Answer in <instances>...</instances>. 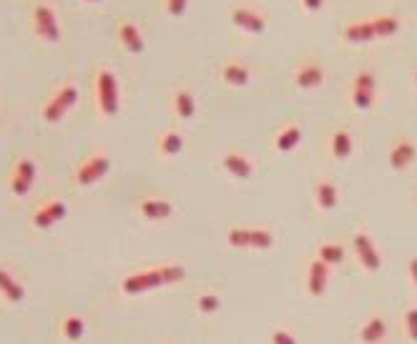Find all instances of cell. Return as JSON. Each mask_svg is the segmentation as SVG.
I'll return each instance as SVG.
<instances>
[{
    "mask_svg": "<svg viewBox=\"0 0 417 344\" xmlns=\"http://www.w3.org/2000/svg\"><path fill=\"white\" fill-rule=\"evenodd\" d=\"M174 111H176V116L181 121L194 118V113H196V101H194V96L184 88L176 91V93H174Z\"/></svg>",
    "mask_w": 417,
    "mask_h": 344,
    "instance_id": "cell-22",
    "label": "cell"
},
{
    "mask_svg": "<svg viewBox=\"0 0 417 344\" xmlns=\"http://www.w3.org/2000/svg\"><path fill=\"white\" fill-rule=\"evenodd\" d=\"M119 43L121 48H124L126 53H131V56H139V53H144V48H146V41H144L141 31H139V26H136L134 21H121L119 23Z\"/></svg>",
    "mask_w": 417,
    "mask_h": 344,
    "instance_id": "cell-11",
    "label": "cell"
},
{
    "mask_svg": "<svg viewBox=\"0 0 417 344\" xmlns=\"http://www.w3.org/2000/svg\"><path fill=\"white\" fill-rule=\"evenodd\" d=\"M231 21H234L236 28H241V31L246 33H264L266 28V21L259 16L256 11H251V8H234L231 11Z\"/></svg>",
    "mask_w": 417,
    "mask_h": 344,
    "instance_id": "cell-12",
    "label": "cell"
},
{
    "mask_svg": "<svg viewBox=\"0 0 417 344\" xmlns=\"http://www.w3.org/2000/svg\"><path fill=\"white\" fill-rule=\"evenodd\" d=\"M405 327H407L410 339H415L417 342V309H410V312L405 314Z\"/></svg>",
    "mask_w": 417,
    "mask_h": 344,
    "instance_id": "cell-32",
    "label": "cell"
},
{
    "mask_svg": "<svg viewBox=\"0 0 417 344\" xmlns=\"http://www.w3.org/2000/svg\"><path fill=\"white\" fill-rule=\"evenodd\" d=\"M0 294H3V299H8V302H13V304L26 299V289H23V284L13 277L11 271L3 269V266H0Z\"/></svg>",
    "mask_w": 417,
    "mask_h": 344,
    "instance_id": "cell-15",
    "label": "cell"
},
{
    "mask_svg": "<svg viewBox=\"0 0 417 344\" xmlns=\"http://www.w3.org/2000/svg\"><path fill=\"white\" fill-rule=\"evenodd\" d=\"M415 84H417V76H415Z\"/></svg>",
    "mask_w": 417,
    "mask_h": 344,
    "instance_id": "cell-37",
    "label": "cell"
},
{
    "mask_svg": "<svg viewBox=\"0 0 417 344\" xmlns=\"http://www.w3.org/2000/svg\"><path fill=\"white\" fill-rule=\"evenodd\" d=\"M33 181H36V161L31 156L18 158L16 166H13L11 178H8V186H11L13 196H26L33 188Z\"/></svg>",
    "mask_w": 417,
    "mask_h": 344,
    "instance_id": "cell-7",
    "label": "cell"
},
{
    "mask_svg": "<svg viewBox=\"0 0 417 344\" xmlns=\"http://www.w3.org/2000/svg\"><path fill=\"white\" fill-rule=\"evenodd\" d=\"M186 279V269L181 264H161L151 266V269H139L121 282V292L124 294H144L151 289L166 287V284H179Z\"/></svg>",
    "mask_w": 417,
    "mask_h": 344,
    "instance_id": "cell-1",
    "label": "cell"
},
{
    "mask_svg": "<svg viewBox=\"0 0 417 344\" xmlns=\"http://www.w3.org/2000/svg\"><path fill=\"white\" fill-rule=\"evenodd\" d=\"M184 148V136L176 128H169L159 136V153L161 156H179Z\"/></svg>",
    "mask_w": 417,
    "mask_h": 344,
    "instance_id": "cell-19",
    "label": "cell"
},
{
    "mask_svg": "<svg viewBox=\"0 0 417 344\" xmlns=\"http://www.w3.org/2000/svg\"><path fill=\"white\" fill-rule=\"evenodd\" d=\"M271 342H274V344H292L294 342V334H289V332H284V329H279V332L271 334Z\"/></svg>",
    "mask_w": 417,
    "mask_h": 344,
    "instance_id": "cell-33",
    "label": "cell"
},
{
    "mask_svg": "<svg viewBox=\"0 0 417 344\" xmlns=\"http://www.w3.org/2000/svg\"><path fill=\"white\" fill-rule=\"evenodd\" d=\"M302 3H304V8H307V11H319V8H322V3H324V0H302Z\"/></svg>",
    "mask_w": 417,
    "mask_h": 344,
    "instance_id": "cell-34",
    "label": "cell"
},
{
    "mask_svg": "<svg viewBox=\"0 0 417 344\" xmlns=\"http://www.w3.org/2000/svg\"><path fill=\"white\" fill-rule=\"evenodd\" d=\"M415 143L412 141H400L395 148H392L390 153V166L395 168V171H402V168H407L412 161H415Z\"/></svg>",
    "mask_w": 417,
    "mask_h": 344,
    "instance_id": "cell-17",
    "label": "cell"
},
{
    "mask_svg": "<svg viewBox=\"0 0 417 344\" xmlns=\"http://www.w3.org/2000/svg\"><path fill=\"white\" fill-rule=\"evenodd\" d=\"M96 103L104 116H116L121 106L119 79L111 68H99L96 71Z\"/></svg>",
    "mask_w": 417,
    "mask_h": 344,
    "instance_id": "cell-2",
    "label": "cell"
},
{
    "mask_svg": "<svg viewBox=\"0 0 417 344\" xmlns=\"http://www.w3.org/2000/svg\"><path fill=\"white\" fill-rule=\"evenodd\" d=\"M66 214H68L66 201H61V198H51V201H46L41 209L33 214V226H36V229H51V226H56L58 221H63V216Z\"/></svg>",
    "mask_w": 417,
    "mask_h": 344,
    "instance_id": "cell-8",
    "label": "cell"
},
{
    "mask_svg": "<svg viewBox=\"0 0 417 344\" xmlns=\"http://www.w3.org/2000/svg\"><path fill=\"white\" fill-rule=\"evenodd\" d=\"M344 38H347V41H350V43H367V41H377L375 23H372V21L352 23V26L344 28Z\"/></svg>",
    "mask_w": 417,
    "mask_h": 344,
    "instance_id": "cell-18",
    "label": "cell"
},
{
    "mask_svg": "<svg viewBox=\"0 0 417 344\" xmlns=\"http://www.w3.org/2000/svg\"><path fill=\"white\" fill-rule=\"evenodd\" d=\"M84 3H104V0H84Z\"/></svg>",
    "mask_w": 417,
    "mask_h": 344,
    "instance_id": "cell-36",
    "label": "cell"
},
{
    "mask_svg": "<svg viewBox=\"0 0 417 344\" xmlns=\"http://www.w3.org/2000/svg\"><path fill=\"white\" fill-rule=\"evenodd\" d=\"M224 168L236 178H249L251 171H254V168H251V161L246 156H241V153H226Z\"/></svg>",
    "mask_w": 417,
    "mask_h": 344,
    "instance_id": "cell-20",
    "label": "cell"
},
{
    "mask_svg": "<svg viewBox=\"0 0 417 344\" xmlns=\"http://www.w3.org/2000/svg\"><path fill=\"white\" fill-rule=\"evenodd\" d=\"M86 334V319L81 314H66L61 319V337L68 342H79Z\"/></svg>",
    "mask_w": 417,
    "mask_h": 344,
    "instance_id": "cell-16",
    "label": "cell"
},
{
    "mask_svg": "<svg viewBox=\"0 0 417 344\" xmlns=\"http://www.w3.org/2000/svg\"><path fill=\"white\" fill-rule=\"evenodd\" d=\"M319 259H322L324 264H339V261L344 259V249L339 244H324L322 249H319Z\"/></svg>",
    "mask_w": 417,
    "mask_h": 344,
    "instance_id": "cell-30",
    "label": "cell"
},
{
    "mask_svg": "<svg viewBox=\"0 0 417 344\" xmlns=\"http://www.w3.org/2000/svg\"><path fill=\"white\" fill-rule=\"evenodd\" d=\"M109 168H111V158L106 153L101 151L91 153V156H86L81 161L79 171H76V183L79 186H94V183H99L109 173Z\"/></svg>",
    "mask_w": 417,
    "mask_h": 344,
    "instance_id": "cell-5",
    "label": "cell"
},
{
    "mask_svg": "<svg viewBox=\"0 0 417 344\" xmlns=\"http://www.w3.org/2000/svg\"><path fill=\"white\" fill-rule=\"evenodd\" d=\"M327 284H329V264H324L322 259L312 261V264H309V277H307L309 294H312V297H322Z\"/></svg>",
    "mask_w": 417,
    "mask_h": 344,
    "instance_id": "cell-14",
    "label": "cell"
},
{
    "mask_svg": "<svg viewBox=\"0 0 417 344\" xmlns=\"http://www.w3.org/2000/svg\"><path fill=\"white\" fill-rule=\"evenodd\" d=\"M410 277H412V282H415V287H417V256L415 259H410Z\"/></svg>",
    "mask_w": 417,
    "mask_h": 344,
    "instance_id": "cell-35",
    "label": "cell"
},
{
    "mask_svg": "<svg viewBox=\"0 0 417 344\" xmlns=\"http://www.w3.org/2000/svg\"><path fill=\"white\" fill-rule=\"evenodd\" d=\"M33 33L46 43L61 41V26H58L56 8L51 3H38L33 8Z\"/></svg>",
    "mask_w": 417,
    "mask_h": 344,
    "instance_id": "cell-4",
    "label": "cell"
},
{
    "mask_svg": "<svg viewBox=\"0 0 417 344\" xmlns=\"http://www.w3.org/2000/svg\"><path fill=\"white\" fill-rule=\"evenodd\" d=\"M174 214V203L161 196H146L139 201V216L146 221H164Z\"/></svg>",
    "mask_w": 417,
    "mask_h": 344,
    "instance_id": "cell-9",
    "label": "cell"
},
{
    "mask_svg": "<svg viewBox=\"0 0 417 344\" xmlns=\"http://www.w3.org/2000/svg\"><path fill=\"white\" fill-rule=\"evenodd\" d=\"M352 153V138L347 131H337V133L332 136V156L334 158H347Z\"/></svg>",
    "mask_w": 417,
    "mask_h": 344,
    "instance_id": "cell-25",
    "label": "cell"
},
{
    "mask_svg": "<svg viewBox=\"0 0 417 344\" xmlns=\"http://www.w3.org/2000/svg\"><path fill=\"white\" fill-rule=\"evenodd\" d=\"M76 101H79V86L68 81V84L58 86L53 96H48V101L41 108V118L46 121V123H58L68 111L74 108Z\"/></svg>",
    "mask_w": 417,
    "mask_h": 344,
    "instance_id": "cell-3",
    "label": "cell"
},
{
    "mask_svg": "<svg viewBox=\"0 0 417 344\" xmlns=\"http://www.w3.org/2000/svg\"><path fill=\"white\" fill-rule=\"evenodd\" d=\"M372 101H375V76L362 71V74H357L355 86H352V103H355V108L367 111Z\"/></svg>",
    "mask_w": 417,
    "mask_h": 344,
    "instance_id": "cell-10",
    "label": "cell"
},
{
    "mask_svg": "<svg viewBox=\"0 0 417 344\" xmlns=\"http://www.w3.org/2000/svg\"><path fill=\"white\" fill-rule=\"evenodd\" d=\"M352 244H355V251H357V256H360L362 264H365V269H370V271L380 269V254H377V249H375V244H372L370 236L355 234Z\"/></svg>",
    "mask_w": 417,
    "mask_h": 344,
    "instance_id": "cell-13",
    "label": "cell"
},
{
    "mask_svg": "<svg viewBox=\"0 0 417 344\" xmlns=\"http://www.w3.org/2000/svg\"><path fill=\"white\" fill-rule=\"evenodd\" d=\"M385 332H387V324L382 322L380 317H375V319H370V322L365 324V329H362V342H380L382 337H385Z\"/></svg>",
    "mask_w": 417,
    "mask_h": 344,
    "instance_id": "cell-28",
    "label": "cell"
},
{
    "mask_svg": "<svg viewBox=\"0 0 417 344\" xmlns=\"http://www.w3.org/2000/svg\"><path fill=\"white\" fill-rule=\"evenodd\" d=\"M221 79L229 86L241 88V86L249 84V71H246V66H241V63H226V66L221 68Z\"/></svg>",
    "mask_w": 417,
    "mask_h": 344,
    "instance_id": "cell-23",
    "label": "cell"
},
{
    "mask_svg": "<svg viewBox=\"0 0 417 344\" xmlns=\"http://www.w3.org/2000/svg\"><path fill=\"white\" fill-rule=\"evenodd\" d=\"M324 81V74L322 68L317 63H307L297 71V86L299 88H317L319 84Z\"/></svg>",
    "mask_w": 417,
    "mask_h": 344,
    "instance_id": "cell-21",
    "label": "cell"
},
{
    "mask_svg": "<svg viewBox=\"0 0 417 344\" xmlns=\"http://www.w3.org/2000/svg\"><path fill=\"white\" fill-rule=\"evenodd\" d=\"M219 307H221L219 294H214V292H204V294H199V297H196V309H199L201 314H214Z\"/></svg>",
    "mask_w": 417,
    "mask_h": 344,
    "instance_id": "cell-29",
    "label": "cell"
},
{
    "mask_svg": "<svg viewBox=\"0 0 417 344\" xmlns=\"http://www.w3.org/2000/svg\"><path fill=\"white\" fill-rule=\"evenodd\" d=\"M299 138H302V131H299V126H287L282 133L276 136V148H279L282 153L292 151V148L299 143Z\"/></svg>",
    "mask_w": 417,
    "mask_h": 344,
    "instance_id": "cell-24",
    "label": "cell"
},
{
    "mask_svg": "<svg viewBox=\"0 0 417 344\" xmlns=\"http://www.w3.org/2000/svg\"><path fill=\"white\" fill-rule=\"evenodd\" d=\"M189 8V0H166V13L174 18H181Z\"/></svg>",
    "mask_w": 417,
    "mask_h": 344,
    "instance_id": "cell-31",
    "label": "cell"
},
{
    "mask_svg": "<svg viewBox=\"0 0 417 344\" xmlns=\"http://www.w3.org/2000/svg\"><path fill=\"white\" fill-rule=\"evenodd\" d=\"M229 244L236 249H269L274 244V236L271 231L264 229H244V226H236L229 231Z\"/></svg>",
    "mask_w": 417,
    "mask_h": 344,
    "instance_id": "cell-6",
    "label": "cell"
},
{
    "mask_svg": "<svg viewBox=\"0 0 417 344\" xmlns=\"http://www.w3.org/2000/svg\"><path fill=\"white\" fill-rule=\"evenodd\" d=\"M317 203H319V209H334V203H337V188H334V183H329V181L319 183Z\"/></svg>",
    "mask_w": 417,
    "mask_h": 344,
    "instance_id": "cell-27",
    "label": "cell"
},
{
    "mask_svg": "<svg viewBox=\"0 0 417 344\" xmlns=\"http://www.w3.org/2000/svg\"><path fill=\"white\" fill-rule=\"evenodd\" d=\"M372 23H375V33H377V38H390V36H395V33L400 31V21H397L395 16L372 18Z\"/></svg>",
    "mask_w": 417,
    "mask_h": 344,
    "instance_id": "cell-26",
    "label": "cell"
}]
</instances>
